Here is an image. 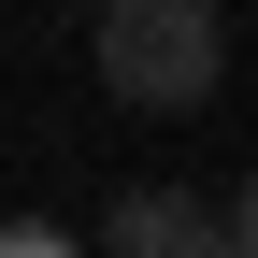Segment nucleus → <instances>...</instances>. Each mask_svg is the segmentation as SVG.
Listing matches in <instances>:
<instances>
[{"instance_id":"1","label":"nucleus","mask_w":258,"mask_h":258,"mask_svg":"<svg viewBox=\"0 0 258 258\" xmlns=\"http://www.w3.org/2000/svg\"><path fill=\"white\" fill-rule=\"evenodd\" d=\"M230 72V15L215 0H101V86L129 115H201Z\"/></svg>"},{"instance_id":"2","label":"nucleus","mask_w":258,"mask_h":258,"mask_svg":"<svg viewBox=\"0 0 258 258\" xmlns=\"http://www.w3.org/2000/svg\"><path fill=\"white\" fill-rule=\"evenodd\" d=\"M115 258H215V201H186V186H129V201L101 215Z\"/></svg>"},{"instance_id":"3","label":"nucleus","mask_w":258,"mask_h":258,"mask_svg":"<svg viewBox=\"0 0 258 258\" xmlns=\"http://www.w3.org/2000/svg\"><path fill=\"white\" fill-rule=\"evenodd\" d=\"M0 258H86V244L57 230V215H15V230H0Z\"/></svg>"}]
</instances>
